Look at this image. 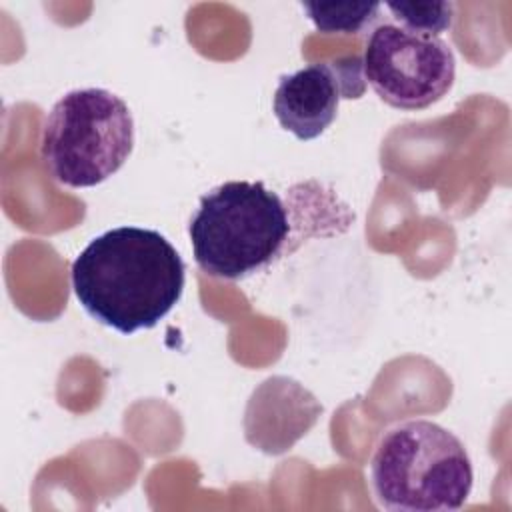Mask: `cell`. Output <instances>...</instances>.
Segmentation results:
<instances>
[{
	"mask_svg": "<svg viewBox=\"0 0 512 512\" xmlns=\"http://www.w3.org/2000/svg\"><path fill=\"white\" fill-rule=\"evenodd\" d=\"M82 308L120 334L154 328L180 300L186 264L158 230L118 226L96 236L72 262Z\"/></svg>",
	"mask_w": 512,
	"mask_h": 512,
	"instance_id": "obj_1",
	"label": "cell"
},
{
	"mask_svg": "<svg viewBox=\"0 0 512 512\" xmlns=\"http://www.w3.org/2000/svg\"><path fill=\"white\" fill-rule=\"evenodd\" d=\"M188 234L200 270L242 280L290 252L292 220L282 198L262 182L230 180L200 198Z\"/></svg>",
	"mask_w": 512,
	"mask_h": 512,
	"instance_id": "obj_2",
	"label": "cell"
},
{
	"mask_svg": "<svg viewBox=\"0 0 512 512\" xmlns=\"http://www.w3.org/2000/svg\"><path fill=\"white\" fill-rule=\"evenodd\" d=\"M370 480L378 504L392 512H454L474 484L468 450L432 420L388 428L372 454Z\"/></svg>",
	"mask_w": 512,
	"mask_h": 512,
	"instance_id": "obj_3",
	"label": "cell"
},
{
	"mask_svg": "<svg viewBox=\"0 0 512 512\" xmlns=\"http://www.w3.org/2000/svg\"><path fill=\"white\" fill-rule=\"evenodd\" d=\"M134 148L128 104L104 90L64 94L42 126L40 152L52 178L70 188H90L116 174Z\"/></svg>",
	"mask_w": 512,
	"mask_h": 512,
	"instance_id": "obj_4",
	"label": "cell"
},
{
	"mask_svg": "<svg viewBox=\"0 0 512 512\" xmlns=\"http://www.w3.org/2000/svg\"><path fill=\"white\" fill-rule=\"evenodd\" d=\"M362 72L388 106L422 110L442 100L454 86L456 58L442 38L380 24L368 36Z\"/></svg>",
	"mask_w": 512,
	"mask_h": 512,
	"instance_id": "obj_5",
	"label": "cell"
},
{
	"mask_svg": "<svg viewBox=\"0 0 512 512\" xmlns=\"http://www.w3.org/2000/svg\"><path fill=\"white\" fill-rule=\"evenodd\" d=\"M364 90L366 80L358 56H348L338 64H310L280 78L272 110L278 124L298 140H314L334 122L340 100L360 98Z\"/></svg>",
	"mask_w": 512,
	"mask_h": 512,
	"instance_id": "obj_6",
	"label": "cell"
},
{
	"mask_svg": "<svg viewBox=\"0 0 512 512\" xmlns=\"http://www.w3.org/2000/svg\"><path fill=\"white\" fill-rule=\"evenodd\" d=\"M378 2H302V10L322 34H360L378 18Z\"/></svg>",
	"mask_w": 512,
	"mask_h": 512,
	"instance_id": "obj_7",
	"label": "cell"
},
{
	"mask_svg": "<svg viewBox=\"0 0 512 512\" xmlns=\"http://www.w3.org/2000/svg\"><path fill=\"white\" fill-rule=\"evenodd\" d=\"M388 12L398 22L400 28L440 38L454 22L456 6L448 0H412V2H386Z\"/></svg>",
	"mask_w": 512,
	"mask_h": 512,
	"instance_id": "obj_8",
	"label": "cell"
}]
</instances>
